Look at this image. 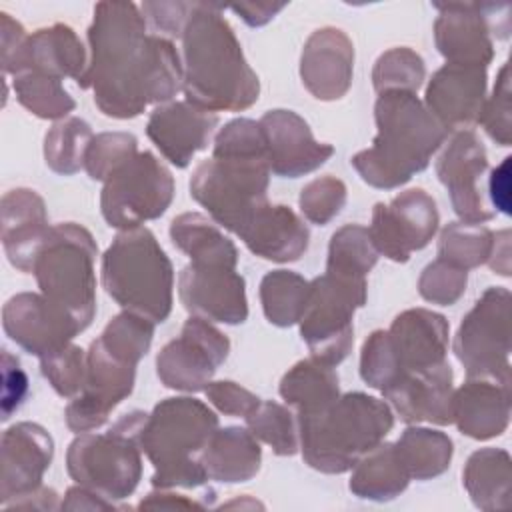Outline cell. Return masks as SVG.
Segmentation results:
<instances>
[{
  "label": "cell",
  "instance_id": "31",
  "mask_svg": "<svg viewBox=\"0 0 512 512\" xmlns=\"http://www.w3.org/2000/svg\"><path fill=\"white\" fill-rule=\"evenodd\" d=\"M496 388L486 382H468L452 398V420L472 438H490L500 434L504 422L496 420Z\"/></svg>",
  "mask_w": 512,
  "mask_h": 512
},
{
  "label": "cell",
  "instance_id": "20",
  "mask_svg": "<svg viewBox=\"0 0 512 512\" xmlns=\"http://www.w3.org/2000/svg\"><path fill=\"white\" fill-rule=\"evenodd\" d=\"M216 122V114L208 110L190 102H174L152 112L146 132L172 164L184 168L194 152L208 144Z\"/></svg>",
  "mask_w": 512,
  "mask_h": 512
},
{
  "label": "cell",
  "instance_id": "4",
  "mask_svg": "<svg viewBox=\"0 0 512 512\" xmlns=\"http://www.w3.org/2000/svg\"><path fill=\"white\" fill-rule=\"evenodd\" d=\"M298 418L304 458L322 472L352 468L362 454L380 444L394 422L382 400L360 392L336 398L318 414Z\"/></svg>",
  "mask_w": 512,
  "mask_h": 512
},
{
  "label": "cell",
  "instance_id": "50",
  "mask_svg": "<svg viewBox=\"0 0 512 512\" xmlns=\"http://www.w3.org/2000/svg\"><path fill=\"white\" fill-rule=\"evenodd\" d=\"M282 8H284V4H238V6H232V10L242 14V18L250 26H260V24L268 22Z\"/></svg>",
  "mask_w": 512,
  "mask_h": 512
},
{
  "label": "cell",
  "instance_id": "7",
  "mask_svg": "<svg viewBox=\"0 0 512 512\" xmlns=\"http://www.w3.org/2000/svg\"><path fill=\"white\" fill-rule=\"evenodd\" d=\"M96 244L88 230L72 222L50 228L34 262V276L42 294L68 312L84 330L96 308L94 298Z\"/></svg>",
  "mask_w": 512,
  "mask_h": 512
},
{
  "label": "cell",
  "instance_id": "35",
  "mask_svg": "<svg viewBox=\"0 0 512 512\" xmlns=\"http://www.w3.org/2000/svg\"><path fill=\"white\" fill-rule=\"evenodd\" d=\"M18 102L38 118H62L74 108V100L58 78L24 70L12 80Z\"/></svg>",
  "mask_w": 512,
  "mask_h": 512
},
{
  "label": "cell",
  "instance_id": "3",
  "mask_svg": "<svg viewBox=\"0 0 512 512\" xmlns=\"http://www.w3.org/2000/svg\"><path fill=\"white\" fill-rule=\"evenodd\" d=\"M378 136L374 146L352 158L360 176L376 188H396L428 166L446 128L414 92L388 90L376 102Z\"/></svg>",
  "mask_w": 512,
  "mask_h": 512
},
{
  "label": "cell",
  "instance_id": "48",
  "mask_svg": "<svg viewBox=\"0 0 512 512\" xmlns=\"http://www.w3.org/2000/svg\"><path fill=\"white\" fill-rule=\"evenodd\" d=\"M508 164H510V156L504 158V162L492 170V178H490V194H492V200L494 204L504 212L508 214L510 208H508Z\"/></svg>",
  "mask_w": 512,
  "mask_h": 512
},
{
  "label": "cell",
  "instance_id": "45",
  "mask_svg": "<svg viewBox=\"0 0 512 512\" xmlns=\"http://www.w3.org/2000/svg\"><path fill=\"white\" fill-rule=\"evenodd\" d=\"M206 396L218 410H222L224 414H230V416H248L260 404L258 396L240 388L234 382L208 384Z\"/></svg>",
  "mask_w": 512,
  "mask_h": 512
},
{
  "label": "cell",
  "instance_id": "27",
  "mask_svg": "<svg viewBox=\"0 0 512 512\" xmlns=\"http://www.w3.org/2000/svg\"><path fill=\"white\" fill-rule=\"evenodd\" d=\"M202 464L208 478L244 482L258 472L260 448L252 432L236 426L216 430L204 448Z\"/></svg>",
  "mask_w": 512,
  "mask_h": 512
},
{
  "label": "cell",
  "instance_id": "9",
  "mask_svg": "<svg viewBox=\"0 0 512 512\" xmlns=\"http://www.w3.org/2000/svg\"><path fill=\"white\" fill-rule=\"evenodd\" d=\"M364 300V278L326 272L308 284L300 330L314 360L334 366L346 358L352 346V314Z\"/></svg>",
  "mask_w": 512,
  "mask_h": 512
},
{
  "label": "cell",
  "instance_id": "47",
  "mask_svg": "<svg viewBox=\"0 0 512 512\" xmlns=\"http://www.w3.org/2000/svg\"><path fill=\"white\" fill-rule=\"evenodd\" d=\"M0 34H2V68L6 74L12 72L24 44H26V32L10 14H0Z\"/></svg>",
  "mask_w": 512,
  "mask_h": 512
},
{
  "label": "cell",
  "instance_id": "5",
  "mask_svg": "<svg viewBox=\"0 0 512 512\" xmlns=\"http://www.w3.org/2000/svg\"><path fill=\"white\" fill-rule=\"evenodd\" d=\"M218 420L200 400L168 398L146 416L140 446L156 466L152 484L168 486H200L208 474L204 464L194 458L206 448L216 432Z\"/></svg>",
  "mask_w": 512,
  "mask_h": 512
},
{
  "label": "cell",
  "instance_id": "16",
  "mask_svg": "<svg viewBox=\"0 0 512 512\" xmlns=\"http://www.w3.org/2000/svg\"><path fill=\"white\" fill-rule=\"evenodd\" d=\"M52 452V438L38 424L18 422L2 434V506L40 488Z\"/></svg>",
  "mask_w": 512,
  "mask_h": 512
},
{
  "label": "cell",
  "instance_id": "28",
  "mask_svg": "<svg viewBox=\"0 0 512 512\" xmlns=\"http://www.w3.org/2000/svg\"><path fill=\"white\" fill-rule=\"evenodd\" d=\"M282 398L296 406L300 416L326 410L338 398V378L318 360L298 362L280 382Z\"/></svg>",
  "mask_w": 512,
  "mask_h": 512
},
{
  "label": "cell",
  "instance_id": "23",
  "mask_svg": "<svg viewBox=\"0 0 512 512\" xmlns=\"http://www.w3.org/2000/svg\"><path fill=\"white\" fill-rule=\"evenodd\" d=\"M484 66L446 64L426 90V104L432 116L446 128L470 124L480 112L484 96Z\"/></svg>",
  "mask_w": 512,
  "mask_h": 512
},
{
  "label": "cell",
  "instance_id": "12",
  "mask_svg": "<svg viewBox=\"0 0 512 512\" xmlns=\"http://www.w3.org/2000/svg\"><path fill=\"white\" fill-rule=\"evenodd\" d=\"M438 228L434 200L420 188L396 196L388 206L376 204L368 236L378 252L406 262L412 250L424 248Z\"/></svg>",
  "mask_w": 512,
  "mask_h": 512
},
{
  "label": "cell",
  "instance_id": "2",
  "mask_svg": "<svg viewBox=\"0 0 512 512\" xmlns=\"http://www.w3.org/2000/svg\"><path fill=\"white\" fill-rule=\"evenodd\" d=\"M182 40V86L190 104L208 112L242 110L258 98V78L246 64L220 6L194 4Z\"/></svg>",
  "mask_w": 512,
  "mask_h": 512
},
{
  "label": "cell",
  "instance_id": "25",
  "mask_svg": "<svg viewBox=\"0 0 512 512\" xmlns=\"http://www.w3.org/2000/svg\"><path fill=\"white\" fill-rule=\"evenodd\" d=\"M240 238L246 246L274 262L298 260L308 246V228L286 206H270L268 202L256 212Z\"/></svg>",
  "mask_w": 512,
  "mask_h": 512
},
{
  "label": "cell",
  "instance_id": "49",
  "mask_svg": "<svg viewBox=\"0 0 512 512\" xmlns=\"http://www.w3.org/2000/svg\"><path fill=\"white\" fill-rule=\"evenodd\" d=\"M100 498H102L100 494H96L94 490H90L86 486L84 488H70L66 492V500L62 502V508L76 510V508H110L112 506V504H108Z\"/></svg>",
  "mask_w": 512,
  "mask_h": 512
},
{
  "label": "cell",
  "instance_id": "14",
  "mask_svg": "<svg viewBox=\"0 0 512 512\" xmlns=\"http://www.w3.org/2000/svg\"><path fill=\"white\" fill-rule=\"evenodd\" d=\"M4 332L30 354L46 358L68 346L82 332L80 324L44 294L22 292L12 296L2 310Z\"/></svg>",
  "mask_w": 512,
  "mask_h": 512
},
{
  "label": "cell",
  "instance_id": "24",
  "mask_svg": "<svg viewBox=\"0 0 512 512\" xmlns=\"http://www.w3.org/2000/svg\"><path fill=\"white\" fill-rule=\"evenodd\" d=\"M86 68L84 48L74 30L64 24H54L50 28L36 30L26 38V44L10 74L16 76L24 70H32L58 80L64 76H74L80 80Z\"/></svg>",
  "mask_w": 512,
  "mask_h": 512
},
{
  "label": "cell",
  "instance_id": "44",
  "mask_svg": "<svg viewBox=\"0 0 512 512\" xmlns=\"http://www.w3.org/2000/svg\"><path fill=\"white\" fill-rule=\"evenodd\" d=\"M28 392V378L20 368L18 358L8 350H2V420H8L12 412L20 408Z\"/></svg>",
  "mask_w": 512,
  "mask_h": 512
},
{
  "label": "cell",
  "instance_id": "40",
  "mask_svg": "<svg viewBox=\"0 0 512 512\" xmlns=\"http://www.w3.org/2000/svg\"><path fill=\"white\" fill-rule=\"evenodd\" d=\"M488 230L470 228L464 224H450L440 238V260L460 268L478 266L488 254Z\"/></svg>",
  "mask_w": 512,
  "mask_h": 512
},
{
  "label": "cell",
  "instance_id": "32",
  "mask_svg": "<svg viewBox=\"0 0 512 512\" xmlns=\"http://www.w3.org/2000/svg\"><path fill=\"white\" fill-rule=\"evenodd\" d=\"M394 446L408 474L418 480L444 472L452 456L450 438L426 428H408Z\"/></svg>",
  "mask_w": 512,
  "mask_h": 512
},
{
  "label": "cell",
  "instance_id": "38",
  "mask_svg": "<svg viewBox=\"0 0 512 512\" xmlns=\"http://www.w3.org/2000/svg\"><path fill=\"white\" fill-rule=\"evenodd\" d=\"M374 88L382 94L388 90H408L420 88L424 78V64L418 54L408 48H394L382 54L374 68Z\"/></svg>",
  "mask_w": 512,
  "mask_h": 512
},
{
  "label": "cell",
  "instance_id": "21",
  "mask_svg": "<svg viewBox=\"0 0 512 512\" xmlns=\"http://www.w3.org/2000/svg\"><path fill=\"white\" fill-rule=\"evenodd\" d=\"M354 50L344 32L316 30L302 52V82L320 100L340 98L352 80Z\"/></svg>",
  "mask_w": 512,
  "mask_h": 512
},
{
  "label": "cell",
  "instance_id": "13",
  "mask_svg": "<svg viewBox=\"0 0 512 512\" xmlns=\"http://www.w3.org/2000/svg\"><path fill=\"white\" fill-rule=\"evenodd\" d=\"M134 368L136 364L118 358L100 340L92 342L82 394L66 408L68 426L76 432L102 426L110 410L132 392Z\"/></svg>",
  "mask_w": 512,
  "mask_h": 512
},
{
  "label": "cell",
  "instance_id": "30",
  "mask_svg": "<svg viewBox=\"0 0 512 512\" xmlns=\"http://www.w3.org/2000/svg\"><path fill=\"white\" fill-rule=\"evenodd\" d=\"M170 236L196 264L236 266V248L204 216L182 214L172 220Z\"/></svg>",
  "mask_w": 512,
  "mask_h": 512
},
{
  "label": "cell",
  "instance_id": "17",
  "mask_svg": "<svg viewBox=\"0 0 512 512\" xmlns=\"http://www.w3.org/2000/svg\"><path fill=\"white\" fill-rule=\"evenodd\" d=\"M266 140L268 166L278 176L296 178L316 170L334 152L328 144H318L308 124L290 110H272L258 122Z\"/></svg>",
  "mask_w": 512,
  "mask_h": 512
},
{
  "label": "cell",
  "instance_id": "29",
  "mask_svg": "<svg viewBox=\"0 0 512 512\" xmlns=\"http://www.w3.org/2000/svg\"><path fill=\"white\" fill-rule=\"evenodd\" d=\"M408 470L402 464L396 446H376L368 458L358 462L350 480V490L360 498L390 500L400 494L408 484Z\"/></svg>",
  "mask_w": 512,
  "mask_h": 512
},
{
  "label": "cell",
  "instance_id": "10",
  "mask_svg": "<svg viewBox=\"0 0 512 512\" xmlns=\"http://www.w3.org/2000/svg\"><path fill=\"white\" fill-rule=\"evenodd\" d=\"M172 192L170 172L150 152H142L106 180L102 214L110 226L132 230L144 220L164 214Z\"/></svg>",
  "mask_w": 512,
  "mask_h": 512
},
{
  "label": "cell",
  "instance_id": "6",
  "mask_svg": "<svg viewBox=\"0 0 512 512\" xmlns=\"http://www.w3.org/2000/svg\"><path fill=\"white\" fill-rule=\"evenodd\" d=\"M106 292L128 312L164 322L172 306V266L146 228L124 230L102 258Z\"/></svg>",
  "mask_w": 512,
  "mask_h": 512
},
{
  "label": "cell",
  "instance_id": "36",
  "mask_svg": "<svg viewBox=\"0 0 512 512\" xmlns=\"http://www.w3.org/2000/svg\"><path fill=\"white\" fill-rule=\"evenodd\" d=\"M376 258V248L368 230L362 226H344L332 236L326 272L364 278L376 264Z\"/></svg>",
  "mask_w": 512,
  "mask_h": 512
},
{
  "label": "cell",
  "instance_id": "19",
  "mask_svg": "<svg viewBox=\"0 0 512 512\" xmlns=\"http://www.w3.org/2000/svg\"><path fill=\"white\" fill-rule=\"evenodd\" d=\"M50 234L42 198L28 188H16L2 198V244L10 264L32 272Z\"/></svg>",
  "mask_w": 512,
  "mask_h": 512
},
{
  "label": "cell",
  "instance_id": "1",
  "mask_svg": "<svg viewBox=\"0 0 512 512\" xmlns=\"http://www.w3.org/2000/svg\"><path fill=\"white\" fill-rule=\"evenodd\" d=\"M88 40L92 58L78 86L94 88V100L106 116H138L148 102L170 100L184 82L172 42L146 36L134 4L100 2Z\"/></svg>",
  "mask_w": 512,
  "mask_h": 512
},
{
  "label": "cell",
  "instance_id": "33",
  "mask_svg": "<svg viewBox=\"0 0 512 512\" xmlns=\"http://www.w3.org/2000/svg\"><path fill=\"white\" fill-rule=\"evenodd\" d=\"M306 296L308 282L294 272H270L260 284L264 314L276 326H290L298 322L306 306Z\"/></svg>",
  "mask_w": 512,
  "mask_h": 512
},
{
  "label": "cell",
  "instance_id": "18",
  "mask_svg": "<svg viewBox=\"0 0 512 512\" xmlns=\"http://www.w3.org/2000/svg\"><path fill=\"white\" fill-rule=\"evenodd\" d=\"M386 334L398 362L400 376L432 370L444 364L448 324L440 314L424 308L406 310L396 316Z\"/></svg>",
  "mask_w": 512,
  "mask_h": 512
},
{
  "label": "cell",
  "instance_id": "26",
  "mask_svg": "<svg viewBox=\"0 0 512 512\" xmlns=\"http://www.w3.org/2000/svg\"><path fill=\"white\" fill-rule=\"evenodd\" d=\"M442 16L436 20L438 50L450 64L486 66L490 60V42L482 18L468 4H436Z\"/></svg>",
  "mask_w": 512,
  "mask_h": 512
},
{
  "label": "cell",
  "instance_id": "43",
  "mask_svg": "<svg viewBox=\"0 0 512 512\" xmlns=\"http://www.w3.org/2000/svg\"><path fill=\"white\" fill-rule=\"evenodd\" d=\"M420 294L436 304L448 306L458 300L466 286V270L460 266H454L446 260H438L430 266L420 276Z\"/></svg>",
  "mask_w": 512,
  "mask_h": 512
},
{
  "label": "cell",
  "instance_id": "15",
  "mask_svg": "<svg viewBox=\"0 0 512 512\" xmlns=\"http://www.w3.org/2000/svg\"><path fill=\"white\" fill-rule=\"evenodd\" d=\"M180 298L204 320L238 324L248 316L244 280L230 266L192 262L180 276Z\"/></svg>",
  "mask_w": 512,
  "mask_h": 512
},
{
  "label": "cell",
  "instance_id": "42",
  "mask_svg": "<svg viewBox=\"0 0 512 512\" xmlns=\"http://www.w3.org/2000/svg\"><path fill=\"white\" fill-rule=\"evenodd\" d=\"M346 200V188L336 178H316L300 194V208L304 216L314 224H326L332 220Z\"/></svg>",
  "mask_w": 512,
  "mask_h": 512
},
{
  "label": "cell",
  "instance_id": "41",
  "mask_svg": "<svg viewBox=\"0 0 512 512\" xmlns=\"http://www.w3.org/2000/svg\"><path fill=\"white\" fill-rule=\"evenodd\" d=\"M40 368L60 396L82 392L86 382V362L80 348L66 346L56 354L40 358Z\"/></svg>",
  "mask_w": 512,
  "mask_h": 512
},
{
  "label": "cell",
  "instance_id": "22",
  "mask_svg": "<svg viewBox=\"0 0 512 512\" xmlns=\"http://www.w3.org/2000/svg\"><path fill=\"white\" fill-rule=\"evenodd\" d=\"M484 168L486 154L472 132H458L438 160V176L450 190L454 210L468 222L490 218L478 192Z\"/></svg>",
  "mask_w": 512,
  "mask_h": 512
},
{
  "label": "cell",
  "instance_id": "39",
  "mask_svg": "<svg viewBox=\"0 0 512 512\" xmlns=\"http://www.w3.org/2000/svg\"><path fill=\"white\" fill-rule=\"evenodd\" d=\"M136 156V138L132 134L114 132L92 138L84 166L94 180H108L120 166Z\"/></svg>",
  "mask_w": 512,
  "mask_h": 512
},
{
  "label": "cell",
  "instance_id": "37",
  "mask_svg": "<svg viewBox=\"0 0 512 512\" xmlns=\"http://www.w3.org/2000/svg\"><path fill=\"white\" fill-rule=\"evenodd\" d=\"M252 434L274 448L276 454H294L298 448L292 414L274 402H260L246 416Z\"/></svg>",
  "mask_w": 512,
  "mask_h": 512
},
{
  "label": "cell",
  "instance_id": "46",
  "mask_svg": "<svg viewBox=\"0 0 512 512\" xmlns=\"http://www.w3.org/2000/svg\"><path fill=\"white\" fill-rule=\"evenodd\" d=\"M144 12L152 18V24L156 30H162L164 34L170 36H182L186 22L194 10V4H180V2H170V4H144Z\"/></svg>",
  "mask_w": 512,
  "mask_h": 512
},
{
  "label": "cell",
  "instance_id": "8",
  "mask_svg": "<svg viewBox=\"0 0 512 512\" xmlns=\"http://www.w3.org/2000/svg\"><path fill=\"white\" fill-rule=\"evenodd\" d=\"M146 414L124 416L108 434H86L68 448V472L102 498H126L140 480V432Z\"/></svg>",
  "mask_w": 512,
  "mask_h": 512
},
{
  "label": "cell",
  "instance_id": "34",
  "mask_svg": "<svg viewBox=\"0 0 512 512\" xmlns=\"http://www.w3.org/2000/svg\"><path fill=\"white\" fill-rule=\"evenodd\" d=\"M92 142L90 126L80 118H66L52 126L44 140L46 164L58 174H74L86 158Z\"/></svg>",
  "mask_w": 512,
  "mask_h": 512
},
{
  "label": "cell",
  "instance_id": "11",
  "mask_svg": "<svg viewBox=\"0 0 512 512\" xmlns=\"http://www.w3.org/2000/svg\"><path fill=\"white\" fill-rule=\"evenodd\" d=\"M228 338L204 318H190L180 338L168 342L158 354V376L168 388L200 390L228 356Z\"/></svg>",
  "mask_w": 512,
  "mask_h": 512
}]
</instances>
